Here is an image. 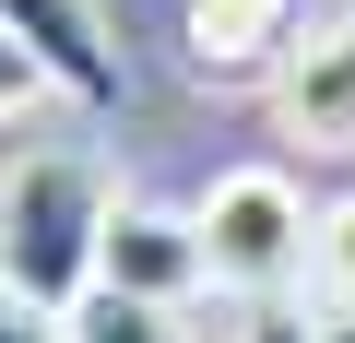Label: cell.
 Returning a JSON list of instances; mask_svg holds the SVG:
<instances>
[{
	"instance_id": "obj_6",
	"label": "cell",
	"mask_w": 355,
	"mask_h": 343,
	"mask_svg": "<svg viewBox=\"0 0 355 343\" xmlns=\"http://www.w3.org/2000/svg\"><path fill=\"white\" fill-rule=\"evenodd\" d=\"M284 48H296V0H190V71L202 83L284 71Z\"/></svg>"
},
{
	"instance_id": "obj_11",
	"label": "cell",
	"mask_w": 355,
	"mask_h": 343,
	"mask_svg": "<svg viewBox=\"0 0 355 343\" xmlns=\"http://www.w3.org/2000/svg\"><path fill=\"white\" fill-rule=\"evenodd\" d=\"M0 343H60V319H48V308H24V296H0Z\"/></svg>"
},
{
	"instance_id": "obj_9",
	"label": "cell",
	"mask_w": 355,
	"mask_h": 343,
	"mask_svg": "<svg viewBox=\"0 0 355 343\" xmlns=\"http://www.w3.org/2000/svg\"><path fill=\"white\" fill-rule=\"evenodd\" d=\"M225 343H320V319H308L296 296H261V308H249V319H237Z\"/></svg>"
},
{
	"instance_id": "obj_4",
	"label": "cell",
	"mask_w": 355,
	"mask_h": 343,
	"mask_svg": "<svg viewBox=\"0 0 355 343\" xmlns=\"http://www.w3.org/2000/svg\"><path fill=\"white\" fill-rule=\"evenodd\" d=\"M95 284L154 296V308H190V296L214 284V272H202V225L166 213V202H119V213H107V261H95Z\"/></svg>"
},
{
	"instance_id": "obj_8",
	"label": "cell",
	"mask_w": 355,
	"mask_h": 343,
	"mask_svg": "<svg viewBox=\"0 0 355 343\" xmlns=\"http://www.w3.org/2000/svg\"><path fill=\"white\" fill-rule=\"evenodd\" d=\"M308 284H320V308H355V190L320 213V249H308Z\"/></svg>"
},
{
	"instance_id": "obj_2",
	"label": "cell",
	"mask_w": 355,
	"mask_h": 343,
	"mask_svg": "<svg viewBox=\"0 0 355 343\" xmlns=\"http://www.w3.org/2000/svg\"><path fill=\"white\" fill-rule=\"evenodd\" d=\"M190 225H202V272L225 284V296H296L308 284V249H320V213H308V190L284 178V166H225V178L190 202Z\"/></svg>"
},
{
	"instance_id": "obj_3",
	"label": "cell",
	"mask_w": 355,
	"mask_h": 343,
	"mask_svg": "<svg viewBox=\"0 0 355 343\" xmlns=\"http://www.w3.org/2000/svg\"><path fill=\"white\" fill-rule=\"evenodd\" d=\"M0 36L48 71V95L119 107V48H107V12H95V0H0Z\"/></svg>"
},
{
	"instance_id": "obj_12",
	"label": "cell",
	"mask_w": 355,
	"mask_h": 343,
	"mask_svg": "<svg viewBox=\"0 0 355 343\" xmlns=\"http://www.w3.org/2000/svg\"><path fill=\"white\" fill-rule=\"evenodd\" d=\"M320 343H355V308H320Z\"/></svg>"
},
{
	"instance_id": "obj_5",
	"label": "cell",
	"mask_w": 355,
	"mask_h": 343,
	"mask_svg": "<svg viewBox=\"0 0 355 343\" xmlns=\"http://www.w3.org/2000/svg\"><path fill=\"white\" fill-rule=\"evenodd\" d=\"M272 118H284V142H308V154H355V24H320L308 48H284Z\"/></svg>"
},
{
	"instance_id": "obj_10",
	"label": "cell",
	"mask_w": 355,
	"mask_h": 343,
	"mask_svg": "<svg viewBox=\"0 0 355 343\" xmlns=\"http://www.w3.org/2000/svg\"><path fill=\"white\" fill-rule=\"evenodd\" d=\"M36 95H48V71H36V60H24V48H12V36H0V118H24V107H36Z\"/></svg>"
},
{
	"instance_id": "obj_1",
	"label": "cell",
	"mask_w": 355,
	"mask_h": 343,
	"mask_svg": "<svg viewBox=\"0 0 355 343\" xmlns=\"http://www.w3.org/2000/svg\"><path fill=\"white\" fill-rule=\"evenodd\" d=\"M107 213H119V190L95 178L83 154H0V296L71 319L95 296Z\"/></svg>"
},
{
	"instance_id": "obj_7",
	"label": "cell",
	"mask_w": 355,
	"mask_h": 343,
	"mask_svg": "<svg viewBox=\"0 0 355 343\" xmlns=\"http://www.w3.org/2000/svg\"><path fill=\"white\" fill-rule=\"evenodd\" d=\"M60 343H190V308H154V296H119V284H95V296L60 319Z\"/></svg>"
}]
</instances>
